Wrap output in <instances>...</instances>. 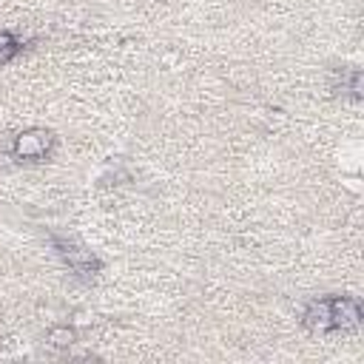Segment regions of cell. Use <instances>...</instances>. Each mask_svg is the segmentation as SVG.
Here are the masks:
<instances>
[{"label":"cell","mask_w":364,"mask_h":364,"mask_svg":"<svg viewBox=\"0 0 364 364\" xmlns=\"http://www.w3.org/2000/svg\"><path fill=\"white\" fill-rule=\"evenodd\" d=\"M358 321H361V304L353 296L313 299L301 313V324L313 333H344L358 327Z\"/></svg>","instance_id":"obj_1"},{"label":"cell","mask_w":364,"mask_h":364,"mask_svg":"<svg viewBox=\"0 0 364 364\" xmlns=\"http://www.w3.org/2000/svg\"><path fill=\"white\" fill-rule=\"evenodd\" d=\"M20 51H23V40H17V37L9 34V31H0V65L11 63Z\"/></svg>","instance_id":"obj_5"},{"label":"cell","mask_w":364,"mask_h":364,"mask_svg":"<svg viewBox=\"0 0 364 364\" xmlns=\"http://www.w3.org/2000/svg\"><path fill=\"white\" fill-rule=\"evenodd\" d=\"M74 330L71 327H54L51 333H48V341L54 344V347H71L74 344Z\"/></svg>","instance_id":"obj_6"},{"label":"cell","mask_w":364,"mask_h":364,"mask_svg":"<svg viewBox=\"0 0 364 364\" xmlns=\"http://www.w3.org/2000/svg\"><path fill=\"white\" fill-rule=\"evenodd\" d=\"M51 247L57 250V256L63 259V264L71 270V276L80 279V282H91L102 270L100 256L94 250H88L85 245H80L77 239H71V236L51 233Z\"/></svg>","instance_id":"obj_2"},{"label":"cell","mask_w":364,"mask_h":364,"mask_svg":"<svg viewBox=\"0 0 364 364\" xmlns=\"http://www.w3.org/2000/svg\"><path fill=\"white\" fill-rule=\"evenodd\" d=\"M54 148V134L46 131V128H28L23 134L14 136V145H11V154L14 159L20 162H40L51 154Z\"/></svg>","instance_id":"obj_3"},{"label":"cell","mask_w":364,"mask_h":364,"mask_svg":"<svg viewBox=\"0 0 364 364\" xmlns=\"http://www.w3.org/2000/svg\"><path fill=\"white\" fill-rule=\"evenodd\" d=\"M333 88H336V91L341 88V94H350L353 100H358V91H361V71H358V68H341Z\"/></svg>","instance_id":"obj_4"}]
</instances>
